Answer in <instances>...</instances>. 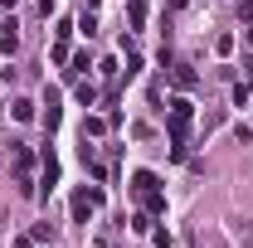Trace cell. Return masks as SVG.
I'll return each instance as SVG.
<instances>
[{
	"label": "cell",
	"instance_id": "3957f363",
	"mask_svg": "<svg viewBox=\"0 0 253 248\" xmlns=\"http://www.w3.org/2000/svg\"><path fill=\"white\" fill-rule=\"evenodd\" d=\"M97 205H102V190H97V185H83L78 195H73V219H78V224H88V214H93Z\"/></svg>",
	"mask_w": 253,
	"mask_h": 248
},
{
	"label": "cell",
	"instance_id": "ba28073f",
	"mask_svg": "<svg viewBox=\"0 0 253 248\" xmlns=\"http://www.w3.org/2000/svg\"><path fill=\"white\" fill-rule=\"evenodd\" d=\"M30 239H34V244H54V229H49V224H34Z\"/></svg>",
	"mask_w": 253,
	"mask_h": 248
},
{
	"label": "cell",
	"instance_id": "9a60e30c",
	"mask_svg": "<svg viewBox=\"0 0 253 248\" xmlns=\"http://www.w3.org/2000/svg\"><path fill=\"white\" fill-rule=\"evenodd\" d=\"M5 5H15V0H0V10H5Z\"/></svg>",
	"mask_w": 253,
	"mask_h": 248
},
{
	"label": "cell",
	"instance_id": "277c9868",
	"mask_svg": "<svg viewBox=\"0 0 253 248\" xmlns=\"http://www.w3.org/2000/svg\"><path fill=\"white\" fill-rule=\"evenodd\" d=\"M190 244H195V248H229V244H224V234H219V229H210V224H200V229L190 234Z\"/></svg>",
	"mask_w": 253,
	"mask_h": 248
},
{
	"label": "cell",
	"instance_id": "5b68a950",
	"mask_svg": "<svg viewBox=\"0 0 253 248\" xmlns=\"http://www.w3.org/2000/svg\"><path fill=\"white\" fill-rule=\"evenodd\" d=\"M44 107H49V112H44V122H49V126H59V117H63V112H59V93H54V88H49V97H44Z\"/></svg>",
	"mask_w": 253,
	"mask_h": 248
},
{
	"label": "cell",
	"instance_id": "7c38bea8",
	"mask_svg": "<svg viewBox=\"0 0 253 248\" xmlns=\"http://www.w3.org/2000/svg\"><path fill=\"white\" fill-rule=\"evenodd\" d=\"M141 20H146V0H131V25L141 30Z\"/></svg>",
	"mask_w": 253,
	"mask_h": 248
},
{
	"label": "cell",
	"instance_id": "6da1fadb",
	"mask_svg": "<svg viewBox=\"0 0 253 248\" xmlns=\"http://www.w3.org/2000/svg\"><path fill=\"white\" fill-rule=\"evenodd\" d=\"M131 195L146 205V214H151V219L166 209V195H161V185H156V175H151V170H136V175H131Z\"/></svg>",
	"mask_w": 253,
	"mask_h": 248
},
{
	"label": "cell",
	"instance_id": "4fadbf2b",
	"mask_svg": "<svg viewBox=\"0 0 253 248\" xmlns=\"http://www.w3.org/2000/svg\"><path fill=\"white\" fill-rule=\"evenodd\" d=\"M239 244H244V248H253V224H239Z\"/></svg>",
	"mask_w": 253,
	"mask_h": 248
},
{
	"label": "cell",
	"instance_id": "7a4b0ae2",
	"mask_svg": "<svg viewBox=\"0 0 253 248\" xmlns=\"http://www.w3.org/2000/svg\"><path fill=\"white\" fill-rule=\"evenodd\" d=\"M190 117H195V107H190L185 97H175V102H170V141H175V156H185V136H190Z\"/></svg>",
	"mask_w": 253,
	"mask_h": 248
},
{
	"label": "cell",
	"instance_id": "2e32d148",
	"mask_svg": "<svg viewBox=\"0 0 253 248\" xmlns=\"http://www.w3.org/2000/svg\"><path fill=\"white\" fill-rule=\"evenodd\" d=\"M170 5H190V0H170Z\"/></svg>",
	"mask_w": 253,
	"mask_h": 248
},
{
	"label": "cell",
	"instance_id": "9c48e42d",
	"mask_svg": "<svg viewBox=\"0 0 253 248\" xmlns=\"http://www.w3.org/2000/svg\"><path fill=\"white\" fill-rule=\"evenodd\" d=\"M175 83H180V88H195V73H190V63H175Z\"/></svg>",
	"mask_w": 253,
	"mask_h": 248
},
{
	"label": "cell",
	"instance_id": "5bb4252c",
	"mask_svg": "<svg viewBox=\"0 0 253 248\" xmlns=\"http://www.w3.org/2000/svg\"><path fill=\"white\" fill-rule=\"evenodd\" d=\"M244 68H249V78H253V54H249V59H244Z\"/></svg>",
	"mask_w": 253,
	"mask_h": 248
},
{
	"label": "cell",
	"instance_id": "8992f818",
	"mask_svg": "<svg viewBox=\"0 0 253 248\" xmlns=\"http://www.w3.org/2000/svg\"><path fill=\"white\" fill-rule=\"evenodd\" d=\"M44 185H49V190L59 185V161H54V151L44 156Z\"/></svg>",
	"mask_w": 253,
	"mask_h": 248
},
{
	"label": "cell",
	"instance_id": "8fae6325",
	"mask_svg": "<svg viewBox=\"0 0 253 248\" xmlns=\"http://www.w3.org/2000/svg\"><path fill=\"white\" fill-rule=\"evenodd\" d=\"M102 126H107L102 117H88V122H83V136H102Z\"/></svg>",
	"mask_w": 253,
	"mask_h": 248
},
{
	"label": "cell",
	"instance_id": "52a82bcc",
	"mask_svg": "<svg viewBox=\"0 0 253 248\" xmlns=\"http://www.w3.org/2000/svg\"><path fill=\"white\" fill-rule=\"evenodd\" d=\"M0 49H5V54H15V49H20V34H15V25L0 34Z\"/></svg>",
	"mask_w": 253,
	"mask_h": 248
},
{
	"label": "cell",
	"instance_id": "e0dca14e",
	"mask_svg": "<svg viewBox=\"0 0 253 248\" xmlns=\"http://www.w3.org/2000/svg\"><path fill=\"white\" fill-rule=\"evenodd\" d=\"M249 44H253V30H249Z\"/></svg>",
	"mask_w": 253,
	"mask_h": 248
},
{
	"label": "cell",
	"instance_id": "30bf717a",
	"mask_svg": "<svg viewBox=\"0 0 253 248\" xmlns=\"http://www.w3.org/2000/svg\"><path fill=\"white\" fill-rule=\"evenodd\" d=\"M10 112H15V117H20V122H30V117H34V102H25V97H20V102H15V107H10Z\"/></svg>",
	"mask_w": 253,
	"mask_h": 248
}]
</instances>
